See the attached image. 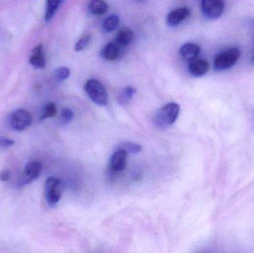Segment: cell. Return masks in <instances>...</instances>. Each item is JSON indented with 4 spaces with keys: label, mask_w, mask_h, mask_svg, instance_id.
I'll return each instance as SVG.
<instances>
[{
    "label": "cell",
    "mask_w": 254,
    "mask_h": 253,
    "mask_svg": "<svg viewBox=\"0 0 254 253\" xmlns=\"http://www.w3.org/2000/svg\"><path fill=\"white\" fill-rule=\"evenodd\" d=\"M180 112V106L176 102H170L161 107L155 115L154 121L158 127L166 129L176 123Z\"/></svg>",
    "instance_id": "1"
},
{
    "label": "cell",
    "mask_w": 254,
    "mask_h": 253,
    "mask_svg": "<svg viewBox=\"0 0 254 253\" xmlns=\"http://www.w3.org/2000/svg\"><path fill=\"white\" fill-rule=\"evenodd\" d=\"M88 96L97 105L105 106L108 103V93L104 85L95 79H90L85 84Z\"/></svg>",
    "instance_id": "2"
},
{
    "label": "cell",
    "mask_w": 254,
    "mask_h": 253,
    "mask_svg": "<svg viewBox=\"0 0 254 253\" xmlns=\"http://www.w3.org/2000/svg\"><path fill=\"white\" fill-rule=\"evenodd\" d=\"M241 52L237 48H231L216 55L213 67L216 71H225L234 66L240 59Z\"/></svg>",
    "instance_id": "3"
},
{
    "label": "cell",
    "mask_w": 254,
    "mask_h": 253,
    "mask_svg": "<svg viewBox=\"0 0 254 253\" xmlns=\"http://www.w3.org/2000/svg\"><path fill=\"white\" fill-rule=\"evenodd\" d=\"M64 185L61 180L56 178H49L46 180L44 187L45 198L50 206H55L62 197Z\"/></svg>",
    "instance_id": "4"
},
{
    "label": "cell",
    "mask_w": 254,
    "mask_h": 253,
    "mask_svg": "<svg viewBox=\"0 0 254 253\" xmlns=\"http://www.w3.org/2000/svg\"><path fill=\"white\" fill-rule=\"evenodd\" d=\"M203 14L209 19H216L223 14L225 10L224 0H201Z\"/></svg>",
    "instance_id": "5"
},
{
    "label": "cell",
    "mask_w": 254,
    "mask_h": 253,
    "mask_svg": "<svg viewBox=\"0 0 254 253\" xmlns=\"http://www.w3.org/2000/svg\"><path fill=\"white\" fill-rule=\"evenodd\" d=\"M42 168V163L39 161H31L27 163L24 172L19 177L18 185L23 187L37 180L41 173Z\"/></svg>",
    "instance_id": "6"
},
{
    "label": "cell",
    "mask_w": 254,
    "mask_h": 253,
    "mask_svg": "<svg viewBox=\"0 0 254 253\" xmlns=\"http://www.w3.org/2000/svg\"><path fill=\"white\" fill-rule=\"evenodd\" d=\"M32 117L26 110L17 109L10 114L9 123L12 129L21 132L25 130L31 125Z\"/></svg>",
    "instance_id": "7"
},
{
    "label": "cell",
    "mask_w": 254,
    "mask_h": 253,
    "mask_svg": "<svg viewBox=\"0 0 254 253\" xmlns=\"http://www.w3.org/2000/svg\"><path fill=\"white\" fill-rule=\"evenodd\" d=\"M128 152L125 150H118L112 155L109 165L110 175H115L123 172L127 166Z\"/></svg>",
    "instance_id": "8"
},
{
    "label": "cell",
    "mask_w": 254,
    "mask_h": 253,
    "mask_svg": "<svg viewBox=\"0 0 254 253\" xmlns=\"http://www.w3.org/2000/svg\"><path fill=\"white\" fill-rule=\"evenodd\" d=\"M29 63L37 69H43L46 68V57L43 51V46L41 43L33 49L29 58Z\"/></svg>",
    "instance_id": "9"
},
{
    "label": "cell",
    "mask_w": 254,
    "mask_h": 253,
    "mask_svg": "<svg viewBox=\"0 0 254 253\" xmlns=\"http://www.w3.org/2000/svg\"><path fill=\"white\" fill-rule=\"evenodd\" d=\"M190 14V10L188 7H179L172 10L167 16V25L175 27L183 22Z\"/></svg>",
    "instance_id": "10"
},
{
    "label": "cell",
    "mask_w": 254,
    "mask_h": 253,
    "mask_svg": "<svg viewBox=\"0 0 254 253\" xmlns=\"http://www.w3.org/2000/svg\"><path fill=\"white\" fill-rule=\"evenodd\" d=\"M210 68V64L206 59H195L191 61L189 65V71L194 77H202L207 74Z\"/></svg>",
    "instance_id": "11"
},
{
    "label": "cell",
    "mask_w": 254,
    "mask_h": 253,
    "mask_svg": "<svg viewBox=\"0 0 254 253\" xmlns=\"http://www.w3.org/2000/svg\"><path fill=\"white\" fill-rule=\"evenodd\" d=\"M200 51H201V49L199 46L194 43H186L184 44L180 49L181 56L185 60L189 62L197 59Z\"/></svg>",
    "instance_id": "12"
},
{
    "label": "cell",
    "mask_w": 254,
    "mask_h": 253,
    "mask_svg": "<svg viewBox=\"0 0 254 253\" xmlns=\"http://www.w3.org/2000/svg\"><path fill=\"white\" fill-rule=\"evenodd\" d=\"M120 53L119 45L117 43H110L104 46L102 51L103 57L107 60H116Z\"/></svg>",
    "instance_id": "13"
},
{
    "label": "cell",
    "mask_w": 254,
    "mask_h": 253,
    "mask_svg": "<svg viewBox=\"0 0 254 253\" xmlns=\"http://www.w3.org/2000/svg\"><path fill=\"white\" fill-rule=\"evenodd\" d=\"M133 37H134V34L130 28H122L118 33L117 37H116V43L119 46H128L133 40Z\"/></svg>",
    "instance_id": "14"
},
{
    "label": "cell",
    "mask_w": 254,
    "mask_h": 253,
    "mask_svg": "<svg viewBox=\"0 0 254 253\" xmlns=\"http://www.w3.org/2000/svg\"><path fill=\"white\" fill-rule=\"evenodd\" d=\"M89 8L92 14L101 16L108 10V4L104 0H92L89 3Z\"/></svg>",
    "instance_id": "15"
},
{
    "label": "cell",
    "mask_w": 254,
    "mask_h": 253,
    "mask_svg": "<svg viewBox=\"0 0 254 253\" xmlns=\"http://www.w3.org/2000/svg\"><path fill=\"white\" fill-rule=\"evenodd\" d=\"M63 0H46V13H45V20L49 22L52 20L58 7L61 5Z\"/></svg>",
    "instance_id": "16"
},
{
    "label": "cell",
    "mask_w": 254,
    "mask_h": 253,
    "mask_svg": "<svg viewBox=\"0 0 254 253\" xmlns=\"http://www.w3.org/2000/svg\"><path fill=\"white\" fill-rule=\"evenodd\" d=\"M134 94H135V89L134 88L131 87V86H127L119 94V98H118L119 103L122 105H127L131 101Z\"/></svg>",
    "instance_id": "17"
},
{
    "label": "cell",
    "mask_w": 254,
    "mask_h": 253,
    "mask_svg": "<svg viewBox=\"0 0 254 253\" xmlns=\"http://www.w3.org/2000/svg\"><path fill=\"white\" fill-rule=\"evenodd\" d=\"M119 25V16L116 15L109 16L103 23V29L105 32L110 33L117 29Z\"/></svg>",
    "instance_id": "18"
},
{
    "label": "cell",
    "mask_w": 254,
    "mask_h": 253,
    "mask_svg": "<svg viewBox=\"0 0 254 253\" xmlns=\"http://www.w3.org/2000/svg\"><path fill=\"white\" fill-rule=\"evenodd\" d=\"M57 111H58V108L53 102H47L43 108V114L40 118L41 120H44V119L55 117L56 115Z\"/></svg>",
    "instance_id": "19"
},
{
    "label": "cell",
    "mask_w": 254,
    "mask_h": 253,
    "mask_svg": "<svg viewBox=\"0 0 254 253\" xmlns=\"http://www.w3.org/2000/svg\"><path fill=\"white\" fill-rule=\"evenodd\" d=\"M54 77L57 81H64L68 78L70 75V70L66 67L61 66L56 68L54 71Z\"/></svg>",
    "instance_id": "20"
},
{
    "label": "cell",
    "mask_w": 254,
    "mask_h": 253,
    "mask_svg": "<svg viewBox=\"0 0 254 253\" xmlns=\"http://www.w3.org/2000/svg\"><path fill=\"white\" fill-rule=\"evenodd\" d=\"M90 40V34H88L83 35V37L76 43L75 46H74V51L77 52H80L83 51V49H86L88 45H89Z\"/></svg>",
    "instance_id": "21"
},
{
    "label": "cell",
    "mask_w": 254,
    "mask_h": 253,
    "mask_svg": "<svg viewBox=\"0 0 254 253\" xmlns=\"http://www.w3.org/2000/svg\"><path fill=\"white\" fill-rule=\"evenodd\" d=\"M74 118V112L69 108H64L61 112V123L62 125L65 126L71 123V120Z\"/></svg>",
    "instance_id": "22"
},
{
    "label": "cell",
    "mask_w": 254,
    "mask_h": 253,
    "mask_svg": "<svg viewBox=\"0 0 254 253\" xmlns=\"http://www.w3.org/2000/svg\"><path fill=\"white\" fill-rule=\"evenodd\" d=\"M122 150H126L128 153L137 154V153L140 152L141 147L135 143L128 142L122 144Z\"/></svg>",
    "instance_id": "23"
},
{
    "label": "cell",
    "mask_w": 254,
    "mask_h": 253,
    "mask_svg": "<svg viewBox=\"0 0 254 253\" xmlns=\"http://www.w3.org/2000/svg\"><path fill=\"white\" fill-rule=\"evenodd\" d=\"M14 144L13 140L9 139L4 137H0V149H7L12 147Z\"/></svg>",
    "instance_id": "24"
},
{
    "label": "cell",
    "mask_w": 254,
    "mask_h": 253,
    "mask_svg": "<svg viewBox=\"0 0 254 253\" xmlns=\"http://www.w3.org/2000/svg\"><path fill=\"white\" fill-rule=\"evenodd\" d=\"M10 178V172L8 170H3L0 172V181H8Z\"/></svg>",
    "instance_id": "25"
},
{
    "label": "cell",
    "mask_w": 254,
    "mask_h": 253,
    "mask_svg": "<svg viewBox=\"0 0 254 253\" xmlns=\"http://www.w3.org/2000/svg\"><path fill=\"white\" fill-rule=\"evenodd\" d=\"M253 60L254 61V56H253Z\"/></svg>",
    "instance_id": "26"
}]
</instances>
